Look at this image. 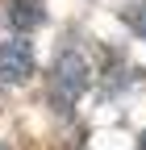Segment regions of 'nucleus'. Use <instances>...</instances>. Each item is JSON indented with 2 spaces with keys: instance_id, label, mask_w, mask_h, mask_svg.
<instances>
[{
  "instance_id": "obj_1",
  "label": "nucleus",
  "mask_w": 146,
  "mask_h": 150,
  "mask_svg": "<svg viewBox=\"0 0 146 150\" xmlns=\"http://www.w3.org/2000/svg\"><path fill=\"white\" fill-rule=\"evenodd\" d=\"M88 79H92V67H88L84 50H79V46H63L59 54H54L50 79H46V88H50V104L59 108V112L75 108V100L88 92Z\"/></svg>"
},
{
  "instance_id": "obj_6",
  "label": "nucleus",
  "mask_w": 146,
  "mask_h": 150,
  "mask_svg": "<svg viewBox=\"0 0 146 150\" xmlns=\"http://www.w3.org/2000/svg\"><path fill=\"white\" fill-rule=\"evenodd\" d=\"M0 150H9V146H4V142H0Z\"/></svg>"
},
{
  "instance_id": "obj_4",
  "label": "nucleus",
  "mask_w": 146,
  "mask_h": 150,
  "mask_svg": "<svg viewBox=\"0 0 146 150\" xmlns=\"http://www.w3.org/2000/svg\"><path fill=\"white\" fill-rule=\"evenodd\" d=\"M130 25H134V29L146 38V0H138V4L130 8Z\"/></svg>"
},
{
  "instance_id": "obj_3",
  "label": "nucleus",
  "mask_w": 146,
  "mask_h": 150,
  "mask_svg": "<svg viewBox=\"0 0 146 150\" xmlns=\"http://www.w3.org/2000/svg\"><path fill=\"white\" fill-rule=\"evenodd\" d=\"M9 21L17 29H29L42 21V0H9Z\"/></svg>"
},
{
  "instance_id": "obj_2",
  "label": "nucleus",
  "mask_w": 146,
  "mask_h": 150,
  "mask_svg": "<svg viewBox=\"0 0 146 150\" xmlns=\"http://www.w3.org/2000/svg\"><path fill=\"white\" fill-rule=\"evenodd\" d=\"M33 75V46L25 38H4L0 42V79L4 83H25Z\"/></svg>"
},
{
  "instance_id": "obj_5",
  "label": "nucleus",
  "mask_w": 146,
  "mask_h": 150,
  "mask_svg": "<svg viewBox=\"0 0 146 150\" xmlns=\"http://www.w3.org/2000/svg\"><path fill=\"white\" fill-rule=\"evenodd\" d=\"M142 150H146V134H142Z\"/></svg>"
}]
</instances>
